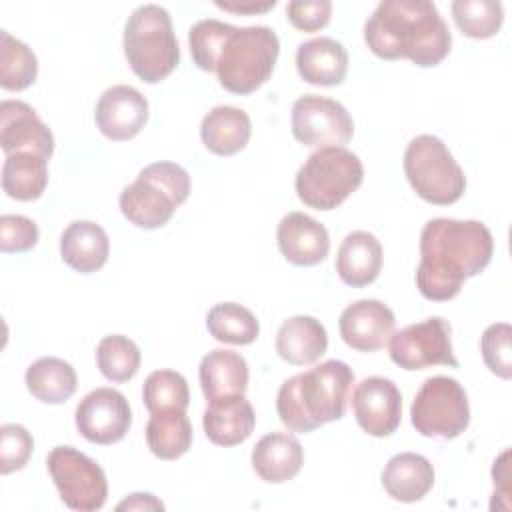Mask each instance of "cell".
I'll return each instance as SVG.
<instances>
[{
  "label": "cell",
  "instance_id": "obj_16",
  "mask_svg": "<svg viewBox=\"0 0 512 512\" xmlns=\"http://www.w3.org/2000/svg\"><path fill=\"white\" fill-rule=\"evenodd\" d=\"M342 340L358 352L384 348L396 328L394 312L380 300H356L348 304L338 320Z\"/></svg>",
  "mask_w": 512,
  "mask_h": 512
},
{
  "label": "cell",
  "instance_id": "obj_22",
  "mask_svg": "<svg viewBox=\"0 0 512 512\" xmlns=\"http://www.w3.org/2000/svg\"><path fill=\"white\" fill-rule=\"evenodd\" d=\"M110 254L106 230L92 220H74L60 236L62 260L80 274L100 270Z\"/></svg>",
  "mask_w": 512,
  "mask_h": 512
},
{
  "label": "cell",
  "instance_id": "obj_32",
  "mask_svg": "<svg viewBox=\"0 0 512 512\" xmlns=\"http://www.w3.org/2000/svg\"><path fill=\"white\" fill-rule=\"evenodd\" d=\"M38 76V60L32 48L10 32H0V86L10 92L26 90Z\"/></svg>",
  "mask_w": 512,
  "mask_h": 512
},
{
  "label": "cell",
  "instance_id": "obj_4",
  "mask_svg": "<svg viewBox=\"0 0 512 512\" xmlns=\"http://www.w3.org/2000/svg\"><path fill=\"white\" fill-rule=\"evenodd\" d=\"M280 54V40L268 26L230 24L214 58V72L224 90L250 94L274 72Z\"/></svg>",
  "mask_w": 512,
  "mask_h": 512
},
{
  "label": "cell",
  "instance_id": "obj_39",
  "mask_svg": "<svg viewBox=\"0 0 512 512\" xmlns=\"http://www.w3.org/2000/svg\"><path fill=\"white\" fill-rule=\"evenodd\" d=\"M40 230L36 222L22 214L0 216V250L4 254L28 252L38 244Z\"/></svg>",
  "mask_w": 512,
  "mask_h": 512
},
{
  "label": "cell",
  "instance_id": "obj_5",
  "mask_svg": "<svg viewBox=\"0 0 512 512\" xmlns=\"http://www.w3.org/2000/svg\"><path fill=\"white\" fill-rule=\"evenodd\" d=\"M124 56L132 72L146 84H156L176 70L180 46L166 8L142 4L128 16L124 26Z\"/></svg>",
  "mask_w": 512,
  "mask_h": 512
},
{
  "label": "cell",
  "instance_id": "obj_42",
  "mask_svg": "<svg viewBox=\"0 0 512 512\" xmlns=\"http://www.w3.org/2000/svg\"><path fill=\"white\" fill-rule=\"evenodd\" d=\"M216 6L222 10L234 12V14H258V12H266V10L274 8L276 2L274 0L262 2V4H258V2H240V4L238 2H216Z\"/></svg>",
  "mask_w": 512,
  "mask_h": 512
},
{
  "label": "cell",
  "instance_id": "obj_24",
  "mask_svg": "<svg viewBox=\"0 0 512 512\" xmlns=\"http://www.w3.org/2000/svg\"><path fill=\"white\" fill-rule=\"evenodd\" d=\"M328 348V334L320 320L312 316H292L284 320L276 334L278 356L294 366H308L320 360Z\"/></svg>",
  "mask_w": 512,
  "mask_h": 512
},
{
  "label": "cell",
  "instance_id": "obj_9",
  "mask_svg": "<svg viewBox=\"0 0 512 512\" xmlns=\"http://www.w3.org/2000/svg\"><path fill=\"white\" fill-rule=\"evenodd\" d=\"M410 420L426 438L452 440L470 424V404L464 386L450 376L426 378L410 406Z\"/></svg>",
  "mask_w": 512,
  "mask_h": 512
},
{
  "label": "cell",
  "instance_id": "obj_3",
  "mask_svg": "<svg viewBox=\"0 0 512 512\" xmlns=\"http://www.w3.org/2000/svg\"><path fill=\"white\" fill-rule=\"evenodd\" d=\"M354 384L352 368L342 360H326L282 382L276 396L280 422L292 432H312L346 412Z\"/></svg>",
  "mask_w": 512,
  "mask_h": 512
},
{
  "label": "cell",
  "instance_id": "obj_10",
  "mask_svg": "<svg viewBox=\"0 0 512 512\" xmlns=\"http://www.w3.org/2000/svg\"><path fill=\"white\" fill-rule=\"evenodd\" d=\"M50 478L70 510L94 512L108 498V480L100 464L72 446H56L46 458Z\"/></svg>",
  "mask_w": 512,
  "mask_h": 512
},
{
  "label": "cell",
  "instance_id": "obj_17",
  "mask_svg": "<svg viewBox=\"0 0 512 512\" xmlns=\"http://www.w3.org/2000/svg\"><path fill=\"white\" fill-rule=\"evenodd\" d=\"M0 146L6 156L16 152H36L50 160L54 152V136L30 104L22 100H2Z\"/></svg>",
  "mask_w": 512,
  "mask_h": 512
},
{
  "label": "cell",
  "instance_id": "obj_12",
  "mask_svg": "<svg viewBox=\"0 0 512 512\" xmlns=\"http://www.w3.org/2000/svg\"><path fill=\"white\" fill-rule=\"evenodd\" d=\"M292 134L308 148L344 146L352 140L354 122L338 100L304 94L292 106Z\"/></svg>",
  "mask_w": 512,
  "mask_h": 512
},
{
  "label": "cell",
  "instance_id": "obj_29",
  "mask_svg": "<svg viewBox=\"0 0 512 512\" xmlns=\"http://www.w3.org/2000/svg\"><path fill=\"white\" fill-rule=\"evenodd\" d=\"M48 184V158L36 152L8 154L2 166V190L20 202L36 200Z\"/></svg>",
  "mask_w": 512,
  "mask_h": 512
},
{
  "label": "cell",
  "instance_id": "obj_8",
  "mask_svg": "<svg viewBox=\"0 0 512 512\" xmlns=\"http://www.w3.org/2000/svg\"><path fill=\"white\" fill-rule=\"evenodd\" d=\"M404 174L412 190L426 202L448 206L462 198L466 176L448 146L432 134L412 138L404 152Z\"/></svg>",
  "mask_w": 512,
  "mask_h": 512
},
{
  "label": "cell",
  "instance_id": "obj_15",
  "mask_svg": "<svg viewBox=\"0 0 512 512\" xmlns=\"http://www.w3.org/2000/svg\"><path fill=\"white\" fill-rule=\"evenodd\" d=\"M94 122L106 138L114 142L130 140L148 122V100L134 86H110L96 104Z\"/></svg>",
  "mask_w": 512,
  "mask_h": 512
},
{
  "label": "cell",
  "instance_id": "obj_30",
  "mask_svg": "<svg viewBox=\"0 0 512 512\" xmlns=\"http://www.w3.org/2000/svg\"><path fill=\"white\" fill-rule=\"evenodd\" d=\"M146 442L160 460H176L192 446V424L184 410L152 412L146 424Z\"/></svg>",
  "mask_w": 512,
  "mask_h": 512
},
{
  "label": "cell",
  "instance_id": "obj_26",
  "mask_svg": "<svg viewBox=\"0 0 512 512\" xmlns=\"http://www.w3.org/2000/svg\"><path fill=\"white\" fill-rule=\"evenodd\" d=\"M252 134L250 116L236 106H214L200 124L202 144L216 156H232L246 148Z\"/></svg>",
  "mask_w": 512,
  "mask_h": 512
},
{
  "label": "cell",
  "instance_id": "obj_28",
  "mask_svg": "<svg viewBox=\"0 0 512 512\" xmlns=\"http://www.w3.org/2000/svg\"><path fill=\"white\" fill-rule=\"evenodd\" d=\"M28 392L44 404H62L78 386L76 370L62 358L44 356L32 362L24 374Z\"/></svg>",
  "mask_w": 512,
  "mask_h": 512
},
{
  "label": "cell",
  "instance_id": "obj_11",
  "mask_svg": "<svg viewBox=\"0 0 512 512\" xmlns=\"http://www.w3.org/2000/svg\"><path fill=\"white\" fill-rule=\"evenodd\" d=\"M390 358L404 370H424L436 364L458 366L452 352V326L442 316H432L392 334Z\"/></svg>",
  "mask_w": 512,
  "mask_h": 512
},
{
  "label": "cell",
  "instance_id": "obj_1",
  "mask_svg": "<svg viewBox=\"0 0 512 512\" xmlns=\"http://www.w3.org/2000/svg\"><path fill=\"white\" fill-rule=\"evenodd\" d=\"M494 238L478 220L432 218L420 232L416 288L426 300L458 296L464 280L480 274L492 260Z\"/></svg>",
  "mask_w": 512,
  "mask_h": 512
},
{
  "label": "cell",
  "instance_id": "obj_37",
  "mask_svg": "<svg viewBox=\"0 0 512 512\" xmlns=\"http://www.w3.org/2000/svg\"><path fill=\"white\" fill-rule=\"evenodd\" d=\"M230 24L220 22L216 18L198 20L188 32V44L194 64L204 72H214V58L222 44L224 34L228 32Z\"/></svg>",
  "mask_w": 512,
  "mask_h": 512
},
{
  "label": "cell",
  "instance_id": "obj_20",
  "mask_svg": "<svg viewBox=\"0 0 512 512\" xmlns=\"http://www.w3.org/2000/svg\"><path fill=\"white\" fill-rule=\"evenodd\" d=\"M296 70L308 84L338 86L348 72V52L330 36L306 40L296 50Z\"/></svg>",
  "mask_w": 512,
  "mask_h": 512
},
{
  "label": "cell",
  "instance_id": "obj_33",
  "mask_svg": "<svg viewBox=\"0 0 512 512\" xmlns=\"http://www.w3.org/2000/svg\"><path fill=\"white\" fill-rule=\"evenodd\" d=\"M96 364L106 380L128 382L140 368V348L128 336H104L96 346Z\"/></svg>",
  "mask_w": 512,
  "mask_h": 512
},
{
  "label": "cell",
  "instance_id": "obj_7",
  "mask_svg": "<svg viewBox=\"0 0 512 512\" xmlns=\"http://www.w3.org/2000/svg\"><path fill=\"white\" fill-rule=\"evenodd\" d=\"M364 180L360 158L344 146H326L312 152L296 172V194L314 210H334Z\"/></svg>",
  "mask_w": 512,
  "mask_h": 512
},
{
  "label": "cell",
  "instance_id": "obj_40",
  "mask_svg": "<svg viewBox=\"0 0 512 512\" xmlns=\"http://www.w3.org/2000/svg\"><path fill=\"white\" fill-rule=\"evenodd\" d=\"M290 24L302 32H316L330 22L332 2L330 0H292L286 6Z\"/></svg>",
  "mask_w": 512,
  "mask_h": 512
},
{
  "label": "cell",
  "instance_id": "obj_31",
  "mask_svg": "<svg viewBox=\"0 0 512 512\" xmlns=\"http://www.w3.org/2000/svg\"><path fill=\"white\" fill-rule=\"evenodd\" d=\"M206 328L218 342L236 346L252 344L260 334L256 316L246 306L236 302L214 304L206 314Z\"/></svg>",
  "mask_w": 512,
  "mask_h": 512
},
{
  "label": "cell",
  "instance_id": "obj_21",
  "mask_svg": "<svg viewBox=\"0 0 512 512\" xmlns=\"http://www.w3.org/2000/svg\"><path fill=\"white\" fill-rule=\"evenodd\" d=\"M250 460L254 472L264 482L282 484L300 472L304 450L296 436L288 432H270L256 442Z\"/></svg>",
  "mask_w": 512,
  "mask_h": 512
},
{
  "label": "cell",
  "instance_id": "obj_18",
  "mask_svg": "<svg viewBox=\"0 0 512 512\" xmlns=\"http://www.w3.org/2000/svg\"><path fill=\"white\" fill-rule=\"evenodd\" d=\"M282 256L294 266H316L330 252V238L324 224L304 212H288L276 230Z\"/></svg>",
  "mask_w": 512,
  "mask_h": 512
},
{
  "label": "cell",
  "instance_id": "obj_38",
  "mask_svg": "<svg viewBox=\"0 0 512 512\" xmlns=\"http://www.w3.org/2000/svg\"><path fill=\"white\" fill-rule=\"evenodd\" d=\"M34 452L32 434L20 424H2L0 428V472L12 474L22 470Z\"/></svg>",
  "mask_w": 512,
  "mask_h": 512
},
{
  "label": "cell",
  "instance_id": "obj_25",
  "mask_svg": "<svg viewBox=\"0 0 512 512\" xmlns=\"http://www.w3.org/2000/svg\"><path fill=\"white\" fill-rule=\"evenodd\" d=\"M380 480L392 500L418 502L434 486V466L422 454L400 452L388 460Z\"/></svg>",
  "mask_w": 512,
  "mask_h": 512
},
{
  "label": "cell",
  "instance_id": "obj_14",
  "mask_svg": "<svg viewBox=\"0 0 512 512\" xmlns=\"http://www.w3.org/2000/svg\"><path fill=\"white\" fill-rule=\"evenodd\" d=\"M352 410L358 426L368 436L384 438L400 426L402 394L392 380L370 376L354 388Z\"/></svg>",
  "mask_w": 512,
  "mask_h": 512
},
{
  "label": "cell",
  "instance_id": "obj_35",
  "mask_svg": "<svg viewBox=\"0 0 512 512\" xmlns=\"http://www.w3.org/2000/svg\"><path fill=\"white\" fill-rule=\"evenodd\" d=\"M450 10L460 32L476 40L498 34L504 20V8L494 0H454Z\"/></svg>",
  "mask_w": 512,
  "mask_h": 512
},
{
  "label": "cell",
  "instance_id": "obj_23",
  "mask_svg": "<svg viewBox=\"0 0 512 512\" xmlns=\"http://www.w3.org/2000/svg\"><path fill=\"white\" fill-rule=\"evenodd\" d=\"M382 270V244L366 232L356 230L346 234L336 254V272L346 286L364 288L372 284Z\"/></svg>",
  "mask_w": 512,
  "mask_h": 512
},
{
  "label": "cell",
  "instance_id": "obj_2",
  "mask_svg": "<svg viewBox=\"0 0 512 512\" xmlns=\"http://www.w3.org/2000/svg\"><path fill=\"white\" fill-rule=\"evenodd\" d=\"M364 42L382 60L432 68L448 56L452 34L434 2L384 0L364 24Z\"/></svg>",
  "mask_w": 512,
  "mask_h": 512
},
{
  "label": "cell",
  "instance_id": "obj_27",
  "mask_svg": "<svg viewBox=\"0 0 512 512\" xmlns=\"http://www.w3.org/2000/svg\"><path fill=\"white\" fill-rule=\"evenodd\" d=\"M198 378L206 402L222 396L244 394L248 388V364L244 356L234 350L214 348L200 360Z\"/></svg>",
  "mask_w": 512,
  "mask_h": 512
},
{
  "label": "cell",
  "instance_id": "obj_6",
  "mask_svg": "<svg viewBox=\"0 0 512 512\" xmlns=\"http://www.w3.org/2000/svg\"><path fill=\"white\" fill-rule=\"evenodd\" d=\"M190 194V176L176 162H154L140 170L118 198L120 210L128 222L138 228L154 230L170 222Z\"/></svg>",
  "mask_w": 512,
  "mask_h": 512
},
{
  "label": "cell",
  "instance_id": "obj_13",
  "mask_svg": "<svg viewBox=\"0 0 512 512\" xmlns=\"http://www.w3.org/2000/svg\"><path fill=\"white\" fill-rule=\"evenodd\" d=\"M76 428L92 444L120 442L132 424V410L122 392L114 388H96L76 406Z\"/></svg>",
  "mask_w": 512,
  "mask_h": 512
},
{
  "label": "cell",
  "instance_id": "obj_34",
  "mask_svg": "<svg viewBox=\"0 0 512 512\" xmlns=\"http://www.w3.org/2000/svg\"><path fill=\"white\" fill-rule=\"evenodd\" d=\"M142 400L146 410L160 412V410H184L190 404V390L186 378L176 370H154L144 380Z\"/></svg>",
  "mask_w": 512,
  "mask_h": 512
},
{
  "label": "cell",
  "instance_id": "obj_19",
  "mask_svg": "<svg viewBox=\"0 0 512 512\" xmlns=\"http://www.w3.org/2000/svg\"><path fill=\"white\" fill-rule=\"evenodd\" d=\"M202 426L206 438L216 446L242 444L256 426V414L244 394L214 398L208 402Z\"/></svg>",
  "mask_w": 512,
  "mask_h": 512
},
{
  "label": "cell",
  "instance_id": "obj_41",
  "mask_svg": "<svg viewBox=\"0 0 512 512\" xmlns=\"http://www.w3.org/2000/svg\"><path fill=\"white\" fill-rule=\"evenodd\" d=\"M116 510H164V504L148 494V492H136V494H130L128 498H124Z\"/></svg>",
  "mask_w": 512,
  "mask_h": 512
},
{
  "label": "cell",
  "instance_id": "obj_36",
  "mask_svg": "<svg viewBox=\"0 0 512 512\" xmlns=\"http://www.w3.org/2000/svg\"><path fill=\"white\" fill-rule=\"evenodd\" d=\"M512 328L506 322L490 324L480 340V352L486 368L498 378H512V348H510Z\"/></svg>",
  "mask_w": 512,
  "mask_h": 512
}]
</instances>
